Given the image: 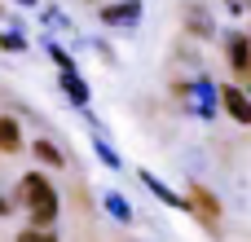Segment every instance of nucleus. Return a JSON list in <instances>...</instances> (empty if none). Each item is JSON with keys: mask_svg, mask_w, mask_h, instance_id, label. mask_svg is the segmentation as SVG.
Here are the masks:
<instances>
[{"mask_svg": "<svg viewBox=\"0 0 251 242\" xmlns=\"http://www.w3.org/2000/svg\"><path fill=\"white\" fill-rule=\"evenodd\" d=\"M18 198H22V207L31 212L35 225H53V220H57V194H53V185H49L40 172H26V176H22Z\"/></svg>", "mask_w": 251, "mask_h": 242, "instance_id": "1", "label": "nucleus"}, {"mask_svg": "<svg viewBox=\"0 0 251 242\" xmlns=\"http://www.w3.org/2000/svg\"><path fill=\"white\" fill-rule=\"evenodd\" d=\"M221 101H225V110H229L238 123H251V97H247V93H238V88H225V93H221Z\"/></svg>", "mask_w": 251, "mask_h": 242, "instance_id": "2", "label": "nucleus"}, {"mask_svg": "<svg viewBox=\"0 0 251 242\" xmlns=\"http://www.w3.org/2000/svg\"><path fill=\"white\" fill-rule=\"evenodd\" d=\"M190 207H199V216H203L207 225H216V220H221V207H216V198H212L203 185H194V190H190Z\"/></svg>", "mask_w": 251, "mask_h": 242, "instance_id": "3", "label": "nucleus"}, {"mask_svg": "<svg viewBox=\"0 0 251 242\" xmlns=\"http://www.w3.org/2000/svg\"><path fill=\"white\" fill-rule=\"evenodd\" d=\"M62 88H66V97H71L75 106H88V88H84V79L75 75V66H62Z\"/></svg>", "mask_w": 251, "mask_h": 242, "instance_id": "4", "label": "nucleus"}, {"mask_svg": "<svg viewBox=\"0 0 251 242\" xmlns=\"http://www.w3.org/2000/svg\"><path fill=\"white\" fill-rule=\"evenodd\" d=\"M0 150L4 154H18L22 150V132H18V123L9 115H0Z\"/></svg>", "mask_w": 251, "mask_h": 242, "instance_id": "5", "label": "nucleus"}, {"mask_svg": "<svg viewBox=\"0 0 251 242\" xmlns=\"http://www.w3.org/2000/svg\"><path fill=\"white\" fill-rule=\"evenodd\" d=\"M141 181H146V185H150V194H159L163 203H172V207L181 203V198H176V194H172V190H168V185H163V181H159L154 172H141Z\"/></svg>", "mask_w": 251, "mask_h": 242, "instance_id": "6", "label": "nucleus"}, {"mask_svg": "<svg viewBox=\"0 0 251 242\" xmlns=\"http://www.w3.org/2000/svg\"><path fill=\"white\" fill-rule=\"evenodd\" d=\"M106 212H110V216H115V220H124V225H128V220H132V207H128V203H124V198H119V194H106Z\"/></svg>", "mask_w": 251, "mask_h": 242, "instance_id": "7", "label": "nucleus"}, {"mask_svg": "<svg viewBox=\"0 0 251 242\" xmlns=\"http://www.w3.org/2000/svg\"><path fill=\"white\" fill-rule=\"evenodd\" d=\"M137 9L141 4H115V9H106V22H137Z\"/></svg>", "mask_w": 251, "mask_h": 242, "instance_id": "8", "label": "nucleus"}, {"mask_svg": "<svg viewBox=\"0 0 251 242\" xmlns=\"http://www.w3.org/2000/svg\"><path fill=\"white\" fill-rule=\"evenodd\" d=\"M18 242H57V238H53V229H49V225H31V229H22V234H18Z\"/></svg>", "mask_w": 251, "mask_h": 242, "instance_id": "9", "label": "nucleus"}, {"mask_svg": "<svg viewBox=\"0 0 251 242\" xmlns=\"http://www.w3.org/2000/svg\"><path fill=\"white\" fill-rule=\"evenodd\" d=\"M229 57H234V66H247V62H251V48H247V40H243V35H234V40H229Z\"/></svg>", "mask_w": 251, "mask_h": 242, "instance_id": "10", "label": "nucleus"}, {"mask_svg": "<svg viewBox=\"0 0 251 242\" xmlns=\"http://www.w3.org/2000/svg\"><path fill=\"white\" fill-rule=\"evenodd\" d=\"M194 93H199V101H203V119H212V110H216V106H212V84H207V79H194Z\"/></svg>", "mask_w": 251, "mask_h": 242, "instance_id": "11", "label": "nucleus"}, {"mask_svg": "<svg viewBox=\"0 0 251 242\" xmlns=\"http://www.w3.org/2000/svg\"><path fill=\"white\" fill-rule=\"evenodd\" d=\"M35 154H40V163H53V168L62 163V150H57L53 141H35Z\"/></svg>", "mask_w": 251, "mask_h": 242, "instance_id": "12", "label": "nucleus"}, {"mask_svg": "<svg viewBox=\"0 0 251 242\" xmlns=\"http://www.w3.org/2000/svg\"><path fill=\"white\" fill-rule=\"evenodd\" d=\"M0 48H4V53H22V48H26V40H22L18 31H0Z\"/></svg>", "mask_w": 251, "mask_h": 242, "instance_id": "13", "label": "nucleus"}, {"mask_svg": "<svg viewBox=\"0 0 251 242\" xmlns=\"http://www.w3.org/2000/svg\"><path fill=\"white\" fill-rule=\"evenodd\" d=\"M97 159H101L106 168H119V154H115V150H110L106 141H97Z\"/></svg>", "mask_w": 251, "mask_h": 242, "instance_id": "14", "label": "nucleus"}, {"mask_svg": "<svg viewBox=\"0 0 251 242\" xmlns=\"http://www.w3.org/2000/svg\"><path fill=\"white\" fill-rule=\"evenodd\" d=\"M49 53H53V62H57V66H71V57H66V53H62L57 44H49Z\"/></svg>", "mask_w": 251, "mask_h": 242, "instance_id": "15", "label": "nucleus"}, {"mask_svg": "<svg viewBox=\"0 0 251 242\" xmlns=\"http://www.w3.org/2000/svg\"><path fill=\"white\" fill-rule=\"evenodd\" d=\"M4 212H9V203H4V198H0V216H4Z\"/></svg>", "mask_w": 251, "mask_h": 242, "instance_id": "16", "label": "nucleus"}, {"mask_svg": "<svg viewBox=\"0 0 251 242\" xmlns=\"http://www.w3.org/2000/svg\"><path fill=\"white\" fill-rule=\"evenodd\" d=\"M22 4H35V0H22Z\"/></svg>", "mask_w": 251, "mask_h": 242, "instance_id": "17", "label": "nucleus"}]
</instances>
